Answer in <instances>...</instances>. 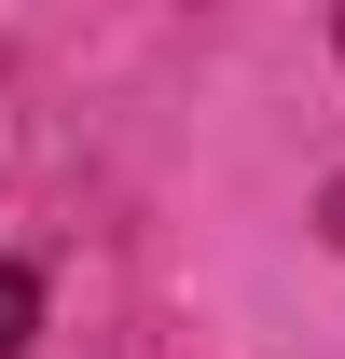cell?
<instances>
[{
	"instance_id": "7a4b0ae2",
	"label": "cell",
	"mask_w": 345,
	"mask_h": 359,
	"mask_svg": "<svg viewBox=\"0 0 345 359\" xmlns=\"http://www.w3.org/2000/svg\"><path fill=\"white\" fill-rule=\"evenodd\" d=\"M318 235H332V249H345V180H332V194H318Z\"/></svg>"
},
{
	"instance_id": "6da1fadb",
	"label": "cell",
	"mask_w": 345,
	"mask_h": 359,
	"mask_svg": "<svg viewBox=\"0 0 345 359\" xmlns=\"http://www.w3.org/2000/svg\"><path fill=\"white\" fill-rule=\"evenodd\" d=\"M28 332H42V276L0 263V359H28Z\"/></svg>"
},
{
	"instance_id": "3957f363",
	"label": "cell",
	"mask_w": 345,
	"mask_h": 359,
	"mask_svg": "<svg viewBox=\"0 0 345 359\" xmlns=\"http://www.w3.org/2000/svg\"><path fill=\"white\" fill-rule=\"evenodd\" d=\"M332 42H345V14H332Z\"/></svg>"
}]
</instances>
